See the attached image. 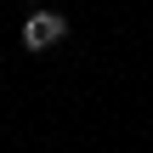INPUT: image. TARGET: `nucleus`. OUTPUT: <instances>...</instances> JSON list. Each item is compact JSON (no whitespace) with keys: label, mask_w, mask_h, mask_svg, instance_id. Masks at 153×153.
<instances>
[{"label":"nucleus","mask_w":153,"mask_h":153,"mask_svg":"<svg viewBox=\"0 0 153 153\" xmlns=\"http://www.w3.org/2000/svg\"><path fill=\"white\" fill-rule=\"evenodd\" d=\"M62 34H68L62 11H34V17L23 23V45H28V51H51V45H57Z\"/></svg>","instance_id":"nucleus-1"}]
</instances>
